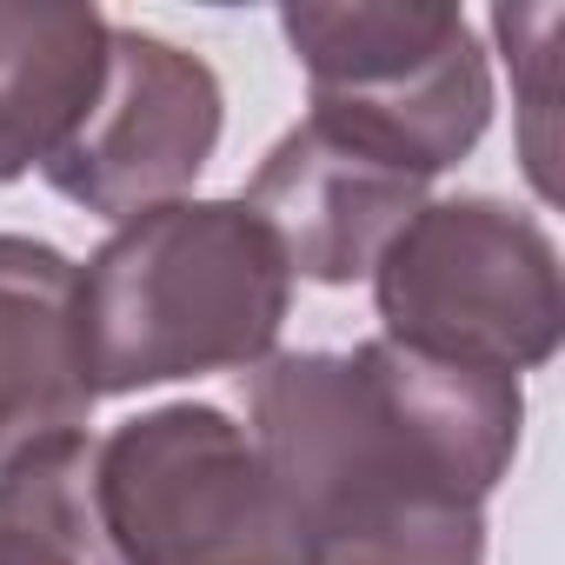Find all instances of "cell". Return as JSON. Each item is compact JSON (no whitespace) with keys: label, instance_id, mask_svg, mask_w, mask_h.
<instances>
[{"label":"cell","instance_id":"cell-1","mask_svg":"<svg viewBox=\"0 0 565 565\" xmlns=\"http://www.w3.org/2000/svg\"><path fill=\"white\" fill-rule=\"evenodd\" d=\"M246 433L307 565H486V499L519 459L525 393L505 373L360 340L266 360Z\"/></svg>","mask_w":565,"mask_h":565},{"label":"cell","instance_id":"cell-2","mask_svg":"<svg viewBox=\"0 0 565 565\" xmlns=\"http://www.w3.org/2000/svg\"><path fill=\"white\" fill-rule=\"evenodd\" d=\"M294 273L246 200H167L74 266V347L94 399L273 360Z\"/></svg>","mask_w":565,"mask_h":565},{"label":"cell","instance_id":"cell-3","mask_svg":"<svg viewBox=\"0 0 565 565\" xmlns=\"http://www.w3.org/2000/svg\"><path fill=\"white\" fill-rule=\"evenodd\" d=\"M366 279L386 320L380 340L452 366L519 380L565 340L558 246L532 213L492 193L426 200Z\"/></svg>","mask_w":565,"mask_h":565},{"label":"cell","instance_id":"cell-4","mask_svg":"<svg viewBox=\"0 0 565 565\" xmlns=\"http://www.w3.org/2000/svg\"><path fill=\"white\" fill-rule=\"evenodd\" d=\"M100 525L120 565H307L259 446L220 406H153L94 446Z\"/></svg>","mask_w":565,"mask_h":565},{"label":"cell","instance_id":"cell-5","mask_svg":"<svg viewBox=\"0 0 565 565\" xmlns=\"http://www.w3.org/2000/svg\"><path fill=\"white\" fill-rule=\"evenodd\" d=\"M313 114L360 134L426 186L492 127V67L459 8H287Z\"/></svg>","mask_w":565,"mask_h":565},{"label":"cell","instance_id":"cell-6","mask_svg":"<svg viewBox=\"0 0 565 565\" xmlns=\"http://www.w3.org/2000/svg\"><path fill=\"white\" fill-rule=\"evenodd\" d=\"M220 127L226 94L200 54L147 28H114L107 87L74 147L47 167V186L100 220H134L147 206L180 200L200 180V167L220 147Z\"/></svg>","mask_w":565,"mask_h":565},{"label":"cell","instance_id":"cell-7","mask_svg":"<svg viewBox=\"0 0 565 565\" xmlns=\"http://www.w3.org/2000/svg\"><path fill=\"white\" fill-rule=\"evenodd\" d=\"M239 200L273 233L294 279L353 287L380 266L386 239L426 206V180L366 147L360 134L307 114L294 134L273 140Z\"/></svg>","mask_w":565,"mask_h":565},{"label":"cell","instance_id":"cell-8","mask_svg":"<svg viewBox=\"0 0 565 565\" xmlns=\"http://www.w3.org/2000/svg\"><path fill=\"white\" fill-rule=\"evenodd\" d=\"M87 406L74 259L34 233H0V466L54 433H81Z\"/></svg>","mask_w":565,"mask_h":565},{"label":"cell","instance_id":"cell-9","mask_svg":"<svg viewBox=\"0 0 565 565\" xmlns=\"http://www.w3.org/2000/svg\"><path fill=\"white\" fill-rule=\"evenodd\" d=\"M107 61L114 21L100 8H0V186L74 147Z\"/></svg>","mask_w":565,"mask_h":565},{"label":"cell","instance_id":"cell-10","mask_svg":"<svg viewBox=\"0 0 565 565\" xmlns=\"http://www.w3.org/2000/svg\"><path fill=\"white\" fill-rule=\"evenodd\" d=\"M87 433H54L0 466V565H120L100 525Z\"/></svg>","mask_w":565,"mask_h":565}]
</instances>
